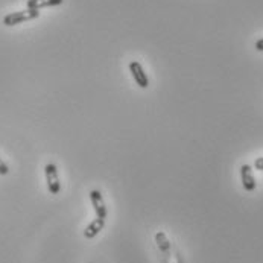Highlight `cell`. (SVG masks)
Masks as SVG:
<instances>
[{"mask_svg": "<svg viewBox=\"0 0 263 263\" xmlns=\"http://www.w3.org/2000/svg\"><path fill=\"white\" fill-rule=\"evenodd\" d=\"M40 17V11L37 9H23V11H15V12H11L8 15L3 17V24L5 26H15V24H20V23H24V21H29V20H35Z\"/></svg>", "mask_w": 263, "mask_h": 263, "instance_id": "6da1fadb", "label": "cell"}, {"mask_svg": "<svg viewBox=\"0 0 263 263\" xmlns=\"http://www.w3.org/2000/svg\"><path fill=\"white\" fill-rule=\"evenodd\" d=\"M44 174H46V181H47V189L50 193L57 195L61 190V182H60V176H58V169L54 163L46 165L44 168Z\"/></svg>", "mask_w": 263, "mask_h": 263, "instance_id": "7a4b0ae2", "label": "cell"}, {"mask_svg": "<svg viewBox=\"0 0 263 263\" xmlns=\"http://www.w3.org/2000/svg\"><path fill=\"white\" fill-rule=\"evenodd\" d=\"M90 201H91V205H93V208H94L97 218L107 219L108 212H107V205H105V202H103L102 193H100L99 190H96V189L91 190V192H90Z\"/></svg>", "mask_w": 263, "mask_h": 263, "instance_id": "3957f363", "label": "cell"}, {"mask_svg": "<svg viewBox=\"0 0 263 263\" xmlns=\"http://www.w3.org/2000/svg\"><path fill=\"white\" fill-rule=\"evenodd\" d=\"M129 72H131V75H133V78L136 80V83H137L139 87L146 88L149 86V80H148V76H146V73H145L142 64H140L139 61L129 63Z\"/></svg>", "mask_w": 263, "mask_h": 263, "instance_id": "277c9868", "label": "cell"}, {"mask_svg": "<svg viewBox=\"0 0 263 263\" xmlns=\"http://www.w3.org/2000/svg\"><path fill=\"white\" fill-rule=\"evenodd\" d=\"M241 178H242V186L247 192H254L256 190V179L253 175V169L250 165H244L241 168Z\"/></svg>", "mask_w": 263, "mask_h": 263, "instance_id": "5b68a950", "label": "cell"}, {"mask_svg": "<svg viewBox=\"0 0 263 263\" xmlns=\"http://www.w3.org/2000/svg\"><path fill=\"white\" fill-rule=\"evenodd\" d=\"M105 227V219H100V218H96L93 219V222H90L87 225V228L84 230V236L86 239H93L96 238Z\"/></svg>", "mask_w": 263, "mask_h": 263, "instance_id": "8992f818", "label": "cell"}, {"mask_svg": "<svg viewBox=\"0 0 263 263\" xmlns=\"http://www.w3.org/2000/svg\"><path fill=\"white\" fill-rule=\"evenodd\" d=\"M63 0H28V8L29 9H37L40 11L41 8H50V6H58L61 5Z\"/></svg>", "mask_w": 263, "mask_h": 263, "instance_id": "52a82bcc", "label": "cell"}, {"mask_svg": "<svg viewBox=\"0 0 263 263\" xmlns=\"http://www.w3.org/2000/svg\"><path fill=\"white\" fill-rule=\"evenodd\" d=\"M155 241H157L159 248H160L163 253H169L171 244H169V239L166 238V234H165L163 231H159V233L155 234Z\"/></svg>", "mask_w": 263, "mask_h": 263, "instance_id": "ba28073f", "label": "cell"}, {"mask_svg": "<svg viewBox=\"0 0 263 263\" xmlns=\"http://www.w3.org/2000/svg\"><path fill=\"white\" fill-rule=\"evenodd\" d=\"M9 174V168H8V165L0 159V175H8Z\"/></svg>", "mask_w": 263, "mask_h": 263, "instance_id": "9c48e42d", "label": "cell"}, {"mask_svg": "<svg viewBox=\"0 0 263 263\" xmlns=\"http://www.w3.org/2000/svg\"><path fill=\"white\" fill-rule=\"evenodd\" d=\"M254 168H256L257 171H263V157L256 159V162H254Z\"/></svg>", "mask_w": 263, "mask_h": 263, "instance_id": "30bf717a", "label": "cell"}, {"mask_svg": "<svg viewBox=\"0 0 263 263\" xmlns=\"http://www.w3.org/2000/svg\"><path fill=\"white\" fill-rule=\"evenodd\" d=\"M256 49H257L259 52H263V38L256 41Z\"/></svg>", "mask_w": 263, "mask_h": 263, "instance_id": "8fae6325", "label": "cell"}]
</instances>
